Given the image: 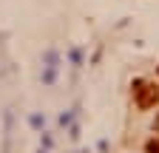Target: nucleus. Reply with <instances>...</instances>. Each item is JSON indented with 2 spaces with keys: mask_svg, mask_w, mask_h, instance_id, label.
<instances>
[{
  "mask_svg": "<svg viewBox=\"0 0 159 153\" xmlns=\"http://www.w3.org/2000/svg\"><path fill=\"white\" fill-rule=\"evenodd\" d=\"M134 94H136V105L142 108V111H148L151 105L159 102V88L151 85V82H136L134 85Z\"/></svg>",
  "mask_w": 159,
  "mask_h": 153,
  "instance_id": "obj_1",
  "label": "nucleus"
},
{
  "mask_svg": "<svg viewBox=\"0 0 159 153\" xmlns=\"http://www.w3.org/2000/svg\"><path fill=\"white\" fill-rule=\"evenodd\" d=\"M148 153H159V139H153V142H148Z\"/></svg>",
  "mask_w": 159,
  "mask_h": 153,
  "instance_id": "obj_2",
  "label": "nucleus"
},
{
  "mask_svg": "<svg viewBox=\"0 0 159 153\" xmlns=\"http://www.w3.org/2000/svg\"><path fill=\"white\" fill-rule=\"evenodd\" d=\"M156 130H159V119H156Z\"/></svg>",
  "mask_w": 159,
  "mask_h": 153,
  "instance_id": "obj_3",
  "label": "nucleus"
}]
</instances>
